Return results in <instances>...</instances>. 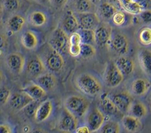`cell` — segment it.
<instances>
[{"label":"cell","instance_id":"obj_1","mask_svg":"<svg viewBox=\"0 0 151 133\" xmlns=\"http://www.w3.org/2000/svg\"><path fill=\"white\" fill-rule=\"evenodd\" d=\"M75 85L82 93L89 96H95L102 90L100 82L95 77L88 73L78 75L75 80Z\"/></svg>","mask_w":151,"mask_h":133},{"label":"cell","instance_id":"obj_2","mask_svg":"<svg viewBox=\"0 0 151 133\" xmlns=\"http://www.w3.org/2000/svg\"><path fill=\"white\" fill-rule=\"evenodd\" d=\"M88 101L83 96L71 95L64 102V107L77 118L84 116L89 109Z\"/></svg>","mask_w":151,"mask_h":133},{"label":"cell","instance_id":"obj_3","mask_svg":"<svg viewBox=\"0 0 151 133\" xmlns=\"http://www.w3.org/2000/svg\"><path fill=\"white\" fill-rule=\"evenodd\" d=\"M48 44L53 49L62 54L68 51L69 37L62 28H56L52 33Z\"/></svg>","mask_w":151,"mask_h":133},{"label":"cell","instance_id":"obj_4","mask_svg":"<svg viewBox=\"0 0 151 133\" xmlns=\"http://www.w3.org/2000/svg\"><path fill=\"white\" fill-rule=\"evenodd\" d=\"M124 75L120 72L115 62L107 63L104 72L103 78L106 85L110 88L118 87L124 80Z\"/></svg>","mask_w":151,"mask_h":133},{"label":"cell","instance_id":"obj_5","mask_svg":"<svg viewBox=\"0 0 151 133\" xmlns=\"http://www.w3.org/2000/svg\"><path fill=\"white\" fill-rule=\"evenodd\" d=\"M109 44L113 51L119 56L125 55L129 52V40L126 36L122 33H113Z\"/></svg>","mask_w":151,"mask_h":133},{"label":"cell","instance_id":"obj_6","mask_svg":"<svg viewBox=\"0 0 151 133\" xmlns=\"http://www.w3.org/2000/svg\"><path fill=\"white\" fill-rule=\"evenodd\" d=\"M58 128L63 132H70L75 131L77 128V117L64 107L59 118Z\"/></svg>","mask_w":151,"mask_h":133},{"label":"cell","instance_id":"obj_7","mask_svg":"<svg viewBox=\"0 0 151 133\" xmlns=\"http://www.w3.org/2000/svg\"><path fill=\"white\" fill-rule=\"evenodd\" d=\"M46 69L52 72H60L64 65V59L62 54L50 48V50L43 59Z\"/></svg>","mask_w":151,"mask_h":133},{"label":"cell","instance_id":"obj_8","mask_svg":"<svg viewBox=\"0 0 151 133\" xmlns=\"http://www.w3.org/2000/svg\"><path fill=\"white\" fill-rule=\"evenodd\" d=\"M105 122L103 112L97 108H94L88 113L86 119L87 125L90 132H96L100 129Z\"/></svg>","mask_w":151,"mask_h":133},{"label":"cell","instance_id":"obj_9","mask_svg":"<svg viewBox=\"0 0 151 133\" xmlns=\"http://www.w3.org/2000/svg\"><path fill=\"white\" fill-rule=\"evenodd\" d=\"M76 16L78 20L80 27L81 29L95 30L100 25V17L95 13H77Z\"/></svg>","mask_w":151,"mask_h":133},{"label":"cell","instance_id":"obj_10","mask_svg":"<svg viewBox=\"0 0 151 133\" xmlns=\"http://www.w3.org/2000/svg\"><path fill=\"white\" fill-rule=\"evenodd\" d=\"M46 69V67L42 58L37 55L31 57L26 64L27 73L35 79L44 73Z\"/></svg>","mask_w":151,"mask_h":133},{"label":"cell","instance_id":"obj_11","mask_svg":"<svg viewBox=\"0 0 151 133\" xmlns=\"http://www.w3.org/2000/svg\"><path fill=\"white\" fill-rule=\"evenodd\" d=\"M95 43L103 47L108 45L113 33L111 27L106 24H100L94 30Z\"/></svg>","mask_w":151,"mask_h":133},{"label":"cell","instance_id":"obj_12","mask_svg":"<svg viewBox=\"0 0 151 133\" xmlns=\"http://www.w3.org/2000/svg\"><path fill=\"white\" fill-rule=\"evenodd\" d=\"M34 100L27 93L24 92H15L12 94L9 100V103L11 107L17 111L23 110Z\"/></svg>","mask_w":151,"mask_h":133},{"label":"cell","instance_id":"obj_13","mask_svg":"<svg viewBox=\"0 0 151 133\" xmlns=\"http://www.w3.org/2000/svg\"><path fill=\"white\" fill-rule=\"evenodd\" d=\"M7 64L10 70L16 74H20L23 71L26 65L24 57L20 53L14 52L7 57Z\"/></svg>","mask_w":151,"mask_h":133},{"label":"cell","instance_id":"obj_14","mask_svg":"<svg viewBox=\"0 0 151 133\" xmlns=\"http://www.w3.org/2000/svg\"><path fill=\"white\" fill-rule=\"evenodd\" d=\"M112 100L122 113H128L133 102L131 95L125 92L114 95Z\"/></svg>","mask_w":151,"mask_h":133},{"label":"cell","instance_id":"obj_15","mask_svg":"<svg viewBox=\"0 0 151 133\" xmlns=\"http://www.w3.org/2000/svg\"><path fill=\"white\" fill-rule=\"evenodd\" d=\"M80 28V24L76 15L72 10H68L62 20V29L68 35H70L73 33L78 32Z\"/></svg>","mask_w":151,"mask_h":133},{"label":"cell","instance_id":"obj_16","mask_svg":"<svg viewBox=\"0 0 151 133\" xmlns=\"http://www.w3.org/2000/svg\"><path fill=\"white\" fill-rule=\"evenodd\" d=\"M53 111V103L50 99L40 102L37 108L35 120L37 123H41L47 120Z\"/></svg>","mask_w":151,"mask_h":133},{"label":"cell","instance_id":"obj_17","mask_svg":"<svg viewBox=\"0 0 151 133\" xmlns=\"http://www.w3.org/2000/svg\"><path fill=\"white\" fill-rule=\"evenodd\" d=\"M138 61L143 72L151 78V50L143 49L138 53Z\"/></svg>","mask_w":151,"mask_h":133},{"label":"cell","instance_id":"obj_18","mask_svg":"<svg viewBox=\"0 0 151 133\" xmlns=\"http://www.w3.org/2000/svg\"><path fill=\"white\" fill-rule=\"evenodd\" d=\"M121 123L123 128L129 132H136L142 128L141 119L130 114L124 115Z\"/></svg>","mask_w":151,"mask_h":133},{"label":"cell","instance_id":"obj_19","mask_svg":"<svg viewBox=\"0 0 151 133\" xmlns=\"http://www.w3.org/2000/svg\"><path fill=\"white\" fill-rule=\"evenodd\" d=\"M151 88V82L147 79H136L131 84V91L136 96L145 95Z\"/></svg>","mask_w":151,"mask_h":133},{"label":"cell","instance_id":"obj_20","mask_svg":"<svg viewBox=\"0 0 151 133\" xmlns=\"http://www.w3.org/2000/svg\"><path fill=\"white\" fill-rule=\"evenodd\" d=\"M114 62L124 77L130 76L133 73L135 65L133 60L130 57L126 55L120 56Z\"/></svg>","mask_w":151,"mask_h":133},{"label":"cell","instance_id":"obj_21","mask_svg":"<svg viewBox=\"0 0 151 133\" xmlns=\"http://www.w3.org/2000/svg\"><path fill=\"white\" fill-rule=\"evenodd\" d=\"M35 83L40 86L46 91H49L56 86L57 80L53 74L44 73L35 79Z\"/></svg>","mask_w":151,"mask_h":133},{"label":"cell","instance_id":"obj_22","mask_svg":"<svg viewBox=\"0 0 151 133\" xmlns=\"http://www.w3.org/2000/svg\"><path fill=\"white\" fill-rule=\"evenodd\" d=\"M34 100H40L46 95V91L36 83L30 84L21 89Z\"/></svg>","mask_w":151,"mask_h":133},{"label":"cell","instance_id":"obj_23","mask_svg":"<svg viewBox=\"0 0 151 133\" xmlns=\"http://www.w3.org/2000/svg\"><path fill=\"white\" fill-rule=\"evenodd\" d=\"M100 105L102 112L110 116H114L119 113H122L117 108L112 99L107 96H102L100 101Z\"/></svg>","mask_w":151,"mask_h":133},{"label":"cell","instance_id":"obj_24","mask_svg":"<svg viewBox=\"0 0 151 133\" xmlns=\"http://www.w3.org/2000/svg\"><path fill=\"white\" fill-rule=\"evenodd\" d=\"M21 43L24 48L28 50H33L38 45L39 40L37 35L31 30H27L21 37Z\"/></svg>","mask_w":151,"mask_h":133},{"label":"cell","instance_id":"obj_25","mask_svg":"<svg viewBox=\"0 0 151 133\" xmlns=\"http://www.w3.org/2000/svg\"><path fill=\"white\" fill-rule=\"evenodd\" d=\"M117 11V8L114 4L108 2L103 3L99 8V15L105 21L111 20L114 14Z\"/></svg>","mask_w":151,"mask_h":133},{"label":"cell","instance_id":"obj_26","mask_svg":"<svg viewBox=\"0 0 151 133\" xmlns=\"http://www.w3.org/2000/svg\"><path fill=\"white\" fill-rule=\"evenodd\" d=\"M25 23L24 17L19 14H14L9 18L7 22V27L12 33H17L23 28Z\"/></svg>","mask_w":151,"mask_h":133},{"label":"cell","instance_id":"obj_27","mask_svg":"<svg viewBox=\"0 0 151 133\" xmlns=\"http://www.w3.org/2000/svg\"><path fill=\"white\" fill-rule=\"evenodd\" d=\"M148 110L147 106L142 102H133L129 109V113L137 118L142 119L147 115Z\"/></svg>","mask_w":151,"mask_h":133},{"label":"cell","instance_id":"obj_28","mask_svg":"<svg viewBox=\"0 0 151 133\" xmlns=\"http://www.w3.org/2000/svg\"><path fill=\"white\" fill-rule=\"evenodd\" d=\"M29 20L32 26L35 27H42L45 25L47 22V17L45 13L41 11H34L29 17Z\"/></svg>","mask_w":151,"mask_h":133},{"label":"cell","instance_id":"obj_29","mask_svg":"<svg viewBox=\"0 0 151 133\" xmlns=\"http://www.w3.org/2000/svg\"><path fill=\"white\" fill-rule=\"evenodd\" d=\"M137 39L140 44L143 46L151 45V27L145 26L140 28L137 34Z\"/></svg>","mask_w":151,"mask_h":133},{"label":"cell","instance_id":"obj_30","mask_svg":"<svg viewBox=\"0 0 151 133\" xmlns=\"http://www.w3.org/2000/svg\"><path fill=\"white\" fill-rule=\"evenodd\" d=\"M122 9L127 14L132 16H138L145 10L143 6L137 0H132Z\"/></svg>","mask_w":151,"mask_h":133},{"label":"cell","instance_id":"obj_31","mask_svg":"<svg viewBox=\"0 0 151 133\" xmlns=\"http://www.w3.org/2000/svg\"><path fill=\"white\" fill-rule=\"evenodd\" d=\"M94 4L91 0H76L75 7L77 13H86L93 12Z\"/></svg>","mask_w":151,"mask_h":133},{"label":"cell","instance_id":"obj_32","mask_svg":"<svg viewBox=\"0 0 151 133\" xmlns=\"http://www.w3.org/2000/svg\"><path fill=\"white\" fill-rule=\"evenodd\" d=\"M82 43H88L93 45L95 43V32L93 30L80 28L78 30Z\"/></svg>","mask_w":151,"mask_h":133},{"label":"cell","instance_id":"obj_33","mask_svg":"<svg viewBox=\"0 0 151 133\" xmlns=\"http://www.w3.org/2000/svg\"><path fill=\"white\" fill-rule=\"evenodd\" d=\"M101 132L104 133H117L120 131V126L118 122L115 121H108L104 122L100 128Z\"/></svg>","mask_w":151,"mask_h":133},{"label":"cell","instance_id":"obj_34","mask_svg":"<svg viewBox=\"0 0 151 133\" xmlns=\"http://www.w3.org/2000/svg\"><path fill=\"white\" fill-rule=\"evenodd\" d=\"M96 53L95 48L91 44L81 43L80 56L84 58L92 57Z\"/></svg>","mask_w":151,"mask_h":133},{"label":"cell","instance_id":"obj_35","mask_svg":"<svg viewBox=\"0 0 151 133\" xmlns=\"http://www.w3.org/2000/svg\"><path fill=\"white\" fill-rule=\"evenodd\" d=\"M111 21L117 26H122L127 22V16L126 13L122 11H117L113 16Z\"/></svg>","mask_w":151,"mask_h":133},{"label":"cell","instance_id":"obj_36","mask_svg":"<svg viewBox=\"0 0 151 133\" xmlns=\"http://www.w3.org/2000/svg\"><path fill=\"white\" fill-rule=\"evenodd\" d=\"M3 6L8 12H14L20 8V0H4Z\"/></svg>","mask_w":151,"mask_h":133},{"label":"cell","instance_id":"obj_37","mask_svg":"<svg viewBox=\"0 0 151 133\" xmlns=\"http://www.w3.org/2000/svg\"><path fill=\"white\" fill-rule=\"evenodd\" d=\"M39 103V100H34L31 102L23 109L24 113L29 118H35V115Z\"/></svg>","mask_w":151,"mask_h":133},{"label":"cell","instance_id":"obj_38","mask_svg":"<svg viewBox=\"0 0 151 133\" xmlns=\"http://www.w3.org/2000/svg\"><path fill=\"white\" fill-rule=\"evenodd\" d=\"M12 96L11 91L6 87H2L0 90V102L1 105H6L9 102L10 97Z\"/></svg>","mask_w":151,"mask_h":133},{"label":"cell","instance_id":"obj_39","mask_svg":"<svg viewBox=\"0 0 151 133\" xmlns=\"http://www.w3.org/2000/svg\"><path fill=\"white\" fill-rule=\"evenodd\" d=\"M139 20L146 25H151V9H146L143 10L139 15Z\"/></svg>","mask_w":151,"mask_h":133},{"label":"cell","instance_id":"obj_40","mask_svg":"<svg viewBox=\"0 0 151 133\" xmlns=\"http://www.w3.org/2000/svg\"><path fill=\"white\" fill-rule=\"evenodd\" d=\"M81 45L69 44L68 48V53L72 57H77L80 56Z\"/></svg>","mask_w":151,"mask_h":133},{"label":"cell","instance_id":"obj_41","mask_svg":"<svg viewBox=\"0 0 151 133\" xmlns=\"http://www.w3.org/2000/svg\"><path fill=\"white\" fill-rule=\"evenodd\" d=\"M68 0H51V4H53L56 7H63L68 3Z\"/></svg>","mask_w":151,"mask_h":133},{"label":"cell","instance_id":"obj_42","mask_svg":"<svg viewBox=\"0 0 151 133\" xmlns=\"http://www.w3.org/2000/svg\"><path fill=\"white\" fill-rule=\"evenodd\" d=\"M12 132V128L9 125L3 124L0 125V132L1 133H11Z\"/></svg>","mask_w":151,"mask_h":133},{"label":"cell","instance_id":"obj_43","mask_svg":"<svg viewBox=\"0 0 151 133\" xmlns=\"http://www.w3.org/2000/svg\"><path fill=\"white\" fill-rule=\"evenodd\" d=\"M76 132L78 133H87V132H90V129L88 127L87 125L86 126H81L79 128H77L76 130L75 131Z\"/></svg>","mask_w":151,"mask_h":133},{"label":"cell","instance_id":"obj_44","mask_svg":"<svg viewBox=\"0 0 151 133\" xmlns=\"http://www.w3.org/2000/svg\"><path fill=\"white\" fill-rule=\"evenodd\" d=\"M36 2L42 5H50L51 4V0H35Z\"/></svg>","mask_w":151,"mask_h":133},{"label":"cell","instance_id":"obj_45","mask_svg":"<svg viewBox=\"0 0 151 133\" xmlns=\"http://www.w3.org/2000/svg\"><path fill=\"white\" fill-rule=\"evenodd\" d=\"M91 1L95 4H97V3H99V1H100V0H91Z\"/></svg>","mask_w":151,"mask_h":133}]
</instances>
